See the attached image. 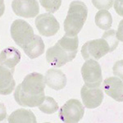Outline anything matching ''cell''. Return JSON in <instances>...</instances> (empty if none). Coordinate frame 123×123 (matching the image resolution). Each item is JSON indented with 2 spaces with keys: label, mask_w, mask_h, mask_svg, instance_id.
<instances>
[{
  "label": "cell",
  "mask_w": 123,
  "mask_h": 123,
  "mask_svg": "<svg viewBox=\"0 0 123 123\" xmlns=\"http://www.w3.org/2000/svg\"><path fill=\"white\" fill-rule=\"evenodd\" d=\"M44 76L37 72L30 73L17 87L14 98L23 107H38L44 100Z\"/></svg>",
  "instance_id": "6da1fadb"
},
{
  "label": "cell",
  "mask_w": 123,
  "mask_h": 123,
  "mask_svg": "<svg viewBox=\"0 0 123 123\" xmlns=\"http://www.w3.org/2000/svg\"><path fill=\"white\" fill-rule=\"evenodd\" d=\"M79 47V39L76 36L63 35L61 39L46 51L48 63L54 67H61L76 57Z\"/></svg>",
  "instance_id": "7a4b0ae2"
},
{
  "label": "cell",
  "mask_w": 123,
  "mask_h": 123,
  "mask_svg": "<svg viewBox=\"0 0 123 123\" xmlns=\"http://www.w3.org/2000/svg\"><path fill=\"white\" fill-rule=\"evenodd\" d=\"M88 16L87 6L81 1H73L69 5L67 17L63 23L65 35L76 36L81 31Z\"/></svg>",
  "instance_id": "3957f363"
},
{
  "label": "cell",
  "mask_w": 123,
  "mask_h": 123,
  "mask_svg": "<svg viewBox=\"0 0 123 123\" xmlns=\"http://www.w3.org/2000/svg\"><path fill=\"white\" fill-rule=\"evenodd\" d=\"M10 31L14 42L22 49L31 43L35 36L34 30L31 25L22 19H17L13 21Z\"/></svg>",
  "instance_id": "277c9868"
},
{
  "label": "cell",
  "mask_w": 123,
  "mask_h": 123,
  "mask_svg": "<svg viewBox=\"0 0 123 123\" xmlns=\"http://www.w3.org/2000/svg\"><path fill=\"white\" fill-rule=\"evenodd\" d=\"M110 52H112V49L104 38L87 41L81 48V54L85 60H98Z\"/></svg>",
  "instance_id": "5b68a950"
},
{
  "label": "cell",
  "mask_w": 123,
  "mask_h": 123,
  "mask_svg": "<svg viewBox=\"0 0 123 123\" xmlns=\"http://www.w3.org/2000/svg\"><path fill=\"white\" fill-rule=\"evenodd\" d=\"M85 108L78 99H69L59 109L58 117L64 123H78L84 117Z\"/></svg>",
  "instance_id": "8992f818"
},
{
  "label": "cell",
  "mask_w": 123,
  "mask_h": 123,
  "mask_svg": "<svg viewBox=\"0 0 123 123\" xmlns=\"http://www.w3.org/2000/svg\"><path fill=\"white\" fill-rule=\"evenodd\" d=\"M81 75L85 81V85L89 88H98L103 80L102 70L98 62L87 60L81 67Z\"/></svg>",
  "instance_id": "52a82bcc"
},
{
  "label": "cell",
  "mask_w": 123,
  "mask_h": 123,
  "mask_svg": "<svg viewBox=\"0 0 123 123\" xmlns=\"http://www.w3.org/2000/svg\"><path fill=\"white\" fill-rule=\"evenodd\" d=\"M35 26L40 35L50 37L57 33L60 29V24L51 13H43L35 19Z\"/></svg>",
  "instance_id": "ba28073f"
},
{
  "label": "cell",
  "mask_w": 123,
  "mask_h": 123,
  "mask_svg": "<svg viewBox=\"0 0 123 123\" xmlns=\"http://www.w3.org/2000/svg\"><path fill=\"white\" fill-rule=\"evenodd\" d=\"M12 8L16 15L25 18H32L39 12V3L35 0H16L12 3Z\"/></svg>",
  "instance_id": "9c48e42d"
},
{
  "label": "cell",
  "mask_w": 123,
  "mask_h": 123,
  "mask_svg": "<svg viewBox=\"0 0 123 123\" xmlns=\"http://www.w3.org/2000/svg\"><path fill=\"white\" fill-rule=\"evenodd\" d=\"M82 102L87 108L93 109L100 106L104 99V92L99 88H89L83 85L80 90Z\"/></svg>",
  "instance_id": "30bf717a"
},
{
  "label": "cell",
  "mask_w": 123,
  "mask_h": 123,
  "mask_svg": "<svg viewBox=\"0 0 123 123\" xmlns=\"http://www.w3.org/2000/svg\"><path fill=\"white\" fill-rule=\"evenodd\" d=\"M21 61V53L14 47H7L0 53V66L14 73L15 67Z\"/></svg>",
  "instance_id": "8fae6325"
},
{
  "label": "cell",
  "mask_w": 123,
  "mask_h": 123,
  "mask_svg": "<svg viewBox=\"0 0 123 123\" xmlns=\"http://www.w3.org/2000/svg\"><path fill=\"white\" fill-rule=\"evenodd\" d=\"M105 93L117 102L123 100V84L122 79L118 77H108L104 81Z\"/></svg>",
  "instance_id": "7c38bea8"
},
{
  "label": "cell",
  "mask_w": 123,
  "mask_h": 123,
  "mask_svg": "<svg viewBox=\"0 0 123 123\" xmlns=\"http://www.w3.org/2000/svg\"><path fill=\"white\" fill-rule=\"evenodd\" d=\"M45 85L54 90H62L67 85V76L57 69L51 68L47 71L44 76Z\"/></svg>",
  "instance_id": "4fadbf2b"
},
{
  "label": "cell",
  "mask_w": 123,
  "mask_h": 123,
  "mask_svg": "<svg viewBox=\"0 0 123 123\" xmlns=\"http://www.w3.org/2000/svg\"><path fill=\"white\" fill-rule=\"evenodd\" d=\"M16 81L13 73L8 69L0 66V94L8 95L14 90Z\"/></svg>",
  "instance_id": "5bb4252c"
},
{
  "label": "cell",
  "mask_w": 123,
  "mask_h": 123,
  "mask_svg": "<svg viewBox=\"0 0 123 123\" xmlns=\"http://www.w3.org/2000/svg\"><path fill=\"white\" fill-rule=\"evenodd\" d=\"M44 43L39 35H35L31 43L23 49L24 52L30 58L34 59L39 57L44 53Z\"/></svg>",
  "instance_id": "9a60e30c"
},
{
  "label": "cell",
  "mask_w": 123,
  "mask_h": 123,
  "mask_svg": "<svg viewBox=\"0 0 123 123\" xmlns=\"http://www.w3.org/2000/svg\"><path fill=\"white\" fill-rule=\"evenodd\" d=\"M9 123H37L35 114L31 110L20 108L12 112L8 117Z\"/></svg>",
  "instance_id": "2e32d148"
},
{
  "label": "cell",
  "mask_w": 123,
  "mask_h": 123,
  "mask_svg": "<svg viewBox=\"0 0 123 123\" xmlns=\"http://www.w3.org/2000/svg\"><path fill=\"white\" fill-rule=\"evenodd\" d=\"M95 24L100 29L107 31L112 25V17L107 10H100L95 15Z\"/></svg>",
  "instance_id": "e0dca14e"
},
{
  "label": "cell",
  "mask_w": 123,
  "mask_h": 123,
  "mask_svg": "<svg viewBox=\"0 0 123 123\" xmlns=\"http://www.w3.org/2000/svg\"><path fill=\"white\" fill-rule=\"evenodd\" d=\"M38 107L41 112H44V113H46V114L54 113V112H56L59 108L58 104H57V103L54 100V98H53L52 97H49V96L45 97L43 103L40 105H39Z\"/></svg>",
  "instance_id": "ac0fdd59"
},
{
  "label": "cell",
  "mask_w": 123,
  "mask_h": 123,
  "mask_svg": "<svg viewBox=\"0 0 123 123\" xmlns=\"http://www.w3.org/2000/svg\"><path fill=\"white\" fill-rule=\"evenodd\" d=\"M102 38L106 39L108 43L110 45L112 51H114L116 48L117 47L119 43L118 35H117V32L115 30H110V31H106L104 35H103Z\"/></svg>",
  "instance_id": "d6986e66"
},
{
  "label": "cell",
  "mask_w": 123,
  "mask_h": 123,
  "mask_svg": "<svg viewBox=\"0 0 123 123\" xmlns=\"http://www.w3.org/2000/svg\"><path fill=\"white\" fill-rule=\"evenodd\" d=\"M41 5L49 12H56L60 7L62 1L60 0H54V1H40Z\"/></svg>",
  "instance_id": "ffe728a7"
},
{
  "label": "cell",
  "mask_w": 123,
  "mask_h": 123,
  "mask_svg": "<svg viewBox=\"0 0 123 123\" xmlns=\"http://www.w3.org/2000/svg\"><path fill=\"white\" fill-rule=\"evenodd\" d=\"M113 2L112 1H98V2H96V1H93V3L94 4V6L98 8H104V10L105 9H108L112 7V4Z\"/></svg>",
  "instance_id": "44dd1931"
},
{
  "label": "cell",
  "mask_w": 123,
  "mask_h": 123,
  "mask_svg": "<svg viewBox=\"0 0 123 123\" xmlns=\"http://www.w3.org/2000/svg\"><path fill=\"white\" fill-rule=\"evenodd\" d=\"M7 117V109H6L5 105L3 103H0V121L3 120Z\"/></svg>",
  "instance_id": "7402d4cb"
},
{
  "label": "cell",
  "mask_w": 123,
  "mask_h": 123,
  "mask_svg": "<svg viewBox=\"0 0 123 123\" xmlns=\"http://www.w3.org/2000/svg\"><path fill=\"white\" fill-rule=\"evenodd\" d=\"M4 10H5L4 2L3 0H0V17H2L3 13H4Z\"/></svg>",
  "instance_id": "603a6c76"
},
{
  "label": "cell",
  "mask_w": 123,
  "mask_h": 123,
  "mask_svg": "<svg viewBox=\"0 0 123 123\" xmlns=\"http://www.w3.org/2000/svg\"><path fill=\"white\" fill-rule=\"evenodd\" d=\"M0 123H9L8 122V117H7L4 118L3 120L0 121Z\"/></svg>",
  "instance_id": "cb8c5ba5"
},
{
  "label": "cell",
  "mask_w": 123,
  "mask_h": 123,
  "mask_svg": "<svg viewBox=\"0 0 123 123\" xmlns=\"http://www.w3.org/2000/svg\"><path fill=\"white\" fill-rule=\"evenodd\" d=\"M44 123H50V122H44Z\"/></svg>",
  "instance_id": "d4e9b609"
}]
</instances>
